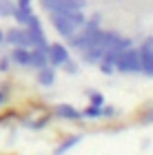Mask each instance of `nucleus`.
I'll return each instance as SVG.
<instances>
[{
    "mask_svg": "<svg viewBox=\"0 0 153 155\" xmlns=\"http://www.w3.org/2000/svg\"><path fill=\"white\" fill-rule=\"evenodd\" d=\"M49 64V60H47V53L45 51H38V49H31V58H29V69H42Z\"/></svg>",
    "mask_w": 153,
    "mask_h": 155,
    "instance_id": "nucleus-14",
    "label": "nucleus"
},
{
    "mask_svg": "<svg viewBox=\"0 0 153 155\" xmlns=\"http://www.w3.org/2000/svg\"><path fill=\"white\" fill-rule=\"evenodd\" d=\"M2 42H5V31L0 29V45H2Z\"/></svg>",
    "mask_w": 153,
    "mask_h": 155,
    "instance_id": "nucleus-24",
    "label": "nucleus"
},
{
    "mask_svg": "<svg viewBox=\"0 0 153 155\" xmlns=\"http://www.w3.org/2000/svg\"><path fill=\"white\" fill-rule=\"evenodd\" d=\"M36 80H38L40 87H47V89L53 87V84H55V69H53L51 64H47V67H42V69H38Z\"/></svg>",
    "mask_w": 153,
    "mask_h": 155,
    "instance_id": "nucleus-12",
    "label": "nucleus"
},
{
    "mask_svg": "<svg viewBox=\"0 0 153 155\" xmlns=\"http://www.w3.org/2000/svg\"><path fill=\"white\" fill-rule=\"evenodd\" d=\"M13 7H16V2H11V0H0V18L11 16V13H13Z\"/></svg>",
    "mask_w": 153,
    "mask_h": 155,
    "instance_id": "nucleus-18",
    "label": "nucleus"
},
{
    "mask_svg": "<svg viewBox=\"0 0 153 155\" xmlns=\"http://www.w3.org/2000/svg\"><path fill=\"white\" fill-rule=\"evenodd\" d=\"M47 60L51 67H62L69 60V49L65 45H49L47 49Z\"/></svg>",
    "mask_w": 153,
    "mask_h": 155,
    "instance_id": "nucleus-9",
    "label": "nucleus"
},
{
    "mask_svg": "<svg viewBox=\"0 0 153 155\" xmlns=\"http://www.w3.org/2000/svg\"><path fill=\"white\" fill-rule=\"evenodd\" d=\"M89 104H93V107H104V95L100 91H89Z\"/></svg>",
    "mask_w": 153,
    "mask_h": 155,
    "instance_id": "nucleus-17",
    "label": "nucleus"
},
{
    "mask_svg": "<svg viewBox=\"0 0 153 155\" xmlns=\"http://www.w3.org/2000/svg\"><path fill=\"white\" fill-rule=\"evenodd\" d=\"M100 33V27H98V20H93V22H85L82 25V31H75L69 40V45H71L73 49H78V51H85V49L91 45V42L95 40V36Z\"/></svg>",
    "mask_w": 153,
    "mask_h": 155,
    "instance_id": "nucleus-4",
    "label": "nucleus"
},
{
    "mask_svg": "<svg viewBox=\"0 0 153 155\" xmlns=\"http://www.w3.org/2000/svg\"><path fill=\"white\" fill-rule=\"evenodd\" d=\"M82 117H87V120H98V117H102V107H93V104H89V107L82 111Z\"/></svg>",
    "mask_w": 153,
    "mask_h": 155,
    "instance_id": "nucleus-16",
    "label": "nucleus"
},
{
    "mask_svg": "<svg viewBox=\"0 0 153 155\" xmlns=\"http://www.w3.org/2000/svg\"><path fill=\"white\" fill-rule=\"evenodd\" d=\"M0 71H9V58H0Z\"/></svg>",
    "mask_w": 153,
    "mask_h": 155,
    "instance_id": "nucleus-20",
    "label": "nucleus"
},
{
    "mask_svg": "<svg viewBox=\"0 0 153 155\" xmlns=\"http://www.w3.org/2000/svg\"><path fill=\"white\" fill-rule=\"evenodd\" d=\"M115 69L120 73H140V53L133 47H127L124 51L118 55Z\"/></svg>",
    "mask_w": 153,
    "mask_h": 155,
    "instance_id": "nucleus-5",
    "label": "nucleus"
},
{
    "mask_svg": "<svg viewBox=\"0 0 153 155\" xmlns=\"http://www.w3.org/2000/svg\"><path fill=\"white\" fill-rule=\"evenodd\" d=\"M0 104H5V95L2 93H0Z\"/></svg>",
    "mask_w": 153,
    "mask_h": 155,
    "instance_id": "nucleus-25",
    "label": "nucleus"
},
{
    "mask_svg": "<svg viewBox=\"0 0 153 155\" xmlns=\"http://www.w3.org/2000/svg\"><path fill=\"white\" fill-rule=\"evenodd\" d=\"M29 58H31V49L29 47H13L9 60H13L18 67H27L29 69Z\"/></svg>",
    "mask_w": 153,
    "mask_h": 155,
    "instance_id": "nucleus-11",
    "label": "nucleus"
},
{
    "mask_svg": "<svg viewBox=\"0 0 153 155\" xmlns=\"http://www.w3.org/2000/svg\"><path fill=\"white\" fill-rule=\"evenodd\" d=\"M113 113H115V111H113V109H111V107H109V109H102V115H107V117H111V115H113Z\"/></svg>",
    "mask_w": 153,
    "mask_h": 155,
    "instance_id": "nucleus-22",
    "label": "nucleus"
},
{
    "mask_svg": "<svg viewBox=\"0 0 153 155\" xmlns=\"http://www.w3.org/2000/svg\"><path fill=\"white\" fill-rule=\"evenodd\" d=\"M27 33H29V40H31V49H38V51H45L47 53V49H49V42H47L45 38V31H42V22L38 20V16L33 13L31 20L27 22Z\"/></svg>",
    "mask_w": 153,
    "mask_h": 155,
    "instance_id": "nucleus-6",
    "label": "nucleus"
},
{
    "mask_svg": "<svg viewBox=\"0 0 153 155\" xmlns=\"http://www.w3.org/2000/svg\"><path fill=\"white\" fill-rule=\"evenodd\" d=\"M11 16L16 18V22H18L20 27H27V22H29L31 16H33V9H31V7L16 5V7H13V13H11Z\"/></svg>",
    "mask_w": 153,
    "mask_h": 155,
    "instance_id": "nucleus-13",
    "label": "nucleus"
},
{
    "mask_svg": "<svg viewBox=\"0 0 153 155\" xmlns=\"http://www.w3.org/2000/svg\"><path fill=\"white\" fill-rule=\"evenodd\" d=\"M16 5H22V7H31V0H18Z\"/></svg>",
    "mask_w": 153,
    "mask_h": 155,
    "instance_id": "nucleus-23",
    "label": "nucleus"
},
{
    "mask_svg": "<svg viewBox=\"0 0 153 155\" xmlns=\"http://www.w3.org/2000/svg\"><path fill=\"white\" fill-rule=\"evenodd\" d=\"M127 47H131V40H129V38H120V36H118V38L109 45V49L102 53V58L98 60V62H100V71H102L104 75H109V73L115 71V60H118V55H120Z\"/></svg>",
    "mask_w": 153,
    "mask_h": 155,
    "instance_id": "nucleus-2",
    "label": "nucleus"
},
{
    "mask_svg": "<svg viewBox=\"0 0 153 155\" xmlns=\"http://www.w3.org/2000/svg\"><path fill=\"white\" fill-rule=\"evenodd\" d=\"M80 140H82V135H71V137H67L65 142H62L58 149H55V153H67L69 149H73V146H78L80 144Z\"/></svg>",
    "mask_w": 153,
    "mask_h": 155,
    "instance_id": "nucleus-15",
    "label": "nucleus"
},
{
    "mask_svg": "<svg viewBox=\"0 0 153 155\" xmlns=\"http://www.w3.org/2000/svg\"><path fill=\"white\" fill-rule=\"evenodd\" d=\"M140 53V73L153 78V38H149L144 45L138 49Z\"/></svg>",
    "mask_w": 153,
    "mask_h": 155,
    "instance_id": "nucleus-7",
    "label": "nucleus"
},
{
    "mask_svg": "<svg viewBox=\"0 0 153 155\" xmlns=\"http://www.w3.org/2000/svg\"><path fill=\"white\" fill-rule=\"evenodd\" d=\"M55 115L60 120H69V122H80V120H85L82 117V111L73 109L71 104H58V107H55Z\"/></svg>",
    "mask_w": 153,
    "mask_h": 155,
    "instance_id": "nucleus-10",
    "label": "nucleus"
},
{
    "mask_svg": "<svg viewBox=\"0 0 153 155\" xmlns=\"http://www.w3.org/2000/svg\"><path fill=\"white\" fill-rule=\"evenodd\" d=\"M65 69H67L69 73H78V64H75V62H71V60L65 62Z\"/></svg>",
    "mask_w": 153,
    "mask_h": 155,
    "instance_id": "nucleus-19",
    "label": "nucleus"
},
{
    "mask_svg": "<svg viewBox=\"0 0 153 155\" xmlns=\"http://www.w3.org/2000/svg\"><path fill=\"white\" fill-rule=\"evenodd\" d=\"M53 29L60 33L62 38H71L82 25L87 22L82 9H69V11H49Z\"/></svg>",
    "mask_w": 153,
    "mask_h": 155,
    "instance_id": "nucleus-1",
    "label": "nucleus"
},
{
    "mask_svg": "<svg viewBox=\"0 0 153 155\" xmlns=\"http://www.w3.org/2000/svg\"><path fill=\"white\" fill-rule=\"evenodd\" d=\"M5 42H9V45H13V47H29V49H31V40H29V33H27L25 27H18V29H7Z\"/></svg>",
    "mask_w": 153,
    "mask_h": 155,
    "instance_id": "nucleus-8",
    "label": "nucleus"
},
{
    "mask_svg": "<svg viewBox=\"0 0 153 155\" xmlns=\"http://www.w3.org/2000/svg\"><path fill=\"white\" fill-rule=\"evenodd\" d=\"M115 38H118V33H113V31H102V29H100V33L95 36V40L85 49V51H82L85 62H89V64H91V62H98V60L102 58V53L109 49V45H111Z\"/></svg>",
    "mask_w": 153,
    "mask_h": 155,
    "instance_id": "nucleus-3",
    "label": "nucleus"
},
{
    "mask_svg": "<svg viewBox=\"0 0 153 155\" xmlns=\"http://www.w3.org/2000/svg\"><path fill=\"white\" fill-rule=\"evenodd\" d=\"M142 122H147V124L153 122V111H149V113H144V115H142Z\"/></svg>",
    "mask_w": 153,
    "mask_h": 155,
    "instance_id": "nucleus-21",
    "label": "nucleus"
}]
</instances>
